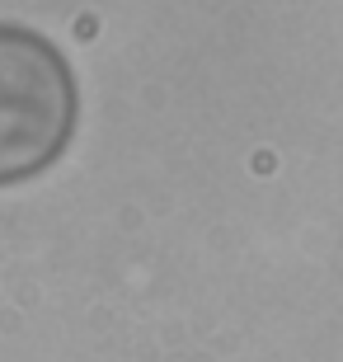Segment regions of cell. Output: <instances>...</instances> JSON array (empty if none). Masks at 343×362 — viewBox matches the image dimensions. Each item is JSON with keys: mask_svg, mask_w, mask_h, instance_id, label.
<instances>
[{"mask_svg": "<svg viewBox=\"0 0 343 362\" xmlns=\"http://www.w3.org/2000/svg\"><path fill=\"white\" fill-rule=\"evenodd\" d=\"M76 132V81L52 42L0 24V188L62 160Z\"/></svg>", "mask_w": 343, "mask_h": 362, "instance_id": "6da1fadb", "label": "cell"}]
</instances>
